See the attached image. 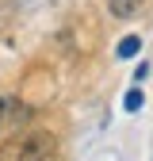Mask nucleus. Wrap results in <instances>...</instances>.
I'll list each match as a JSON object with an SVG mask.
<instances>
[{"label":"nucleus","mask_w":153,"mask_h":161,"mask_svg":"<svg viewBox=\"0 0 153 161\" xmlns=\"http://www.w3.org/2000/svg\"><path fill=\"white\" fill-rule=\"evenodd\" d=\"M138 108H142V92L130 88V92H126V111H138Z\"/></svg>","instance_id":"39448f33"},{"label":"nucleus","mask_w":153,"mask_h":161,"mask_svg":"<svg viewBox=\"0 0 153 161\" xmlns=\"http://www.w3.org/2000/svg\"><path fill=\"white\" fill-rule=\"evenodd\" d=\"M54 157V138L46 130H23L0 150V161H50Z\"/></svg>","instance_id":"f257e3e1"},{"label":"nucleus","mask_w":153,"mask_h":161,"mask_svg":"<svg viewBox=\"0 0 153 161\" xmlns=\"http://www.w3.org/2000/svg\"><path fill=\"white\" fill-rule=\"evenodd\" d=\"M27 115H31V111H27V108H19L12 96H0V130L12 127V123H23Z\"/></svg>","instance_id":"f03ea898"},{"label":"nucleus","mask_w":153,"mask_h":161,"mask_svg":"<svg viewBox=\"0 0 153 161\" xmlns=\"http://www.w3.org/2000/svg\"><path fill=\"white\" fill-rule=\"evenodd\" d=\"M107 8H111V15H119V19H130V15H138L142 0H107Z\"/></svg>","instance_id":"7ed1b4c3"},{"label":"nucleus","mask_w":153,"mask_h":161,"mask_svg":"<svg viewBox=\"0 0 153 161\" xmlns=\"http://www.w3.org/2000/svg\"><path fill=\"white\" fill-rule=\"evenodd\" d=\"M138 35H130V38H123V42H119V58H134V54H138Z\"/></svg>","instance_id":"20e7f679"}]
</instances>
